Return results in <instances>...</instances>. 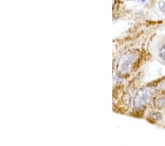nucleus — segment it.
Returning a JSON list of instances; mask_svg holds the SVG:
<instances>
[{"label": "nucleus", "mask_w": 165, "mask_h": 146, "mask_svg": "<svg viewBox=\"0 0 165 146\" xmlns=\"http://www.w3.org/2000/svg\"><path fill=\"white\" fill-rule=\"evenodd\" d=\"M156 89L154 86H145L139 89L133 98V106L136 109L145 107L155 94Z\"/></svg>", "instance_id": "obj_1"}, {"label": "nucleus", "mask_w": 165, "mask_h": 146, "mask_svg": "<svg viewBox=\"0 0 165 146\" xmlns=\"http://www.w3.org/2000/svg\"><path fill=\"white\" fill-rule=\"evenodd\" d=\"M138 58V53L136 51H128L124 54L118 64V71L121 74H127L133 68Z\"/></svg>", "instance_id": "obj_2"}, {"label": "nucleus", "mask_w": 165, "mask_h": 146, "mask_svg": "<svg viewBox=\"0 0 165 146\" xmlns=\"http://www.w3.org/2000/svg\"><path fill=\"white\" fill-rule=\"evenodd\" d=\"M154 106L158 109H163L165 108V96L158 94L154 98Z\"/></svg>", "instance_id": "obj_3"}, {"label": "nucleus", "mask_w": 165, "mask_h": 146, "mask_svg": "<svg viewBox=\"0 0 165 146\" xmlns=\"http://www.w3.org/2000/svg\"><path fill=\"white\" fill-rule=\"evenodd\" d=\"M158 56L161 61H165V42L161 44L158 48Z\"/></svg>", "instance_id": "obj_4"}, {"label": "nucleus", "mask_w": 165, "mask_h": 146, "mask_svg": "<svg viewBox=\"0 0 165 146\" xmlns=\"http://www.w3.org/2000/svg\"><path fill=\"white\" fill-rule=\"evenodd\" d=\"M151 116L154 120H156V121L161 120V114L159 112H153Z\"/></svg>", "instance_id": "obj_5"}, {"label": "nucleus", "mask_w": 165, "mask_h": 146, "mask_svg": "<svg viewBox=\"0 0 165 146\" xmlns=\"http://www.w3.org/2000/svg\"><path fill=\"white\" fill-rule=\"evenodd\" d=\"M159 7L162 12L165 11V2L164 1H159Z\"/></svg>", "instance_id": "obj_6"}, {"label": "nucleus", "mask_w": 165, "mask_h": 146, "mask_svg": "<svg viewBox=\"0 0 165 146\" xmlns=\"http://www.w3.org/2000/svg\"><path fill=\"white\" fill-rule=\"evenodd\" d=\"M159 88L161 89L164 90L165 91V80H164V81H162L161 83H160Z\"/></svg>", "instance_id": "obj_7"}, {"label": "nucleus", "mask_w": 165, "mask_h": 146, "mask_svg": "<svg viewBox=\"0 0 165 146\" xmlns=\"http://www.w3.org/2000/svg\"><path fill=\"white\" fill-rule=\"evenodd\" d=\"M140 1H142V2H145V0H140Z\"/></svg>", "instance_id": "obj_8"}]
</instances>
